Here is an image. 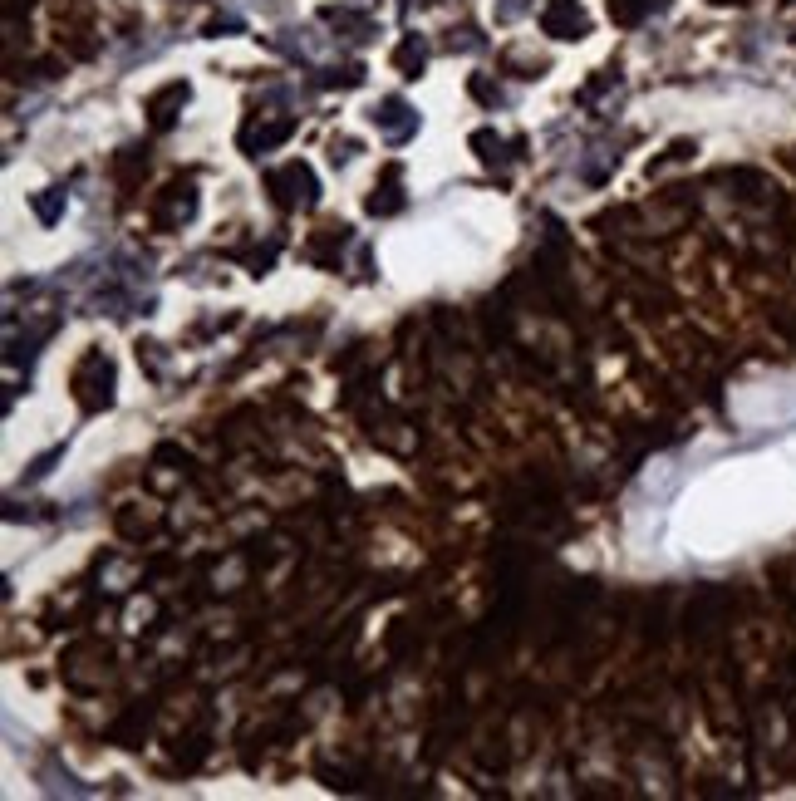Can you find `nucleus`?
Returning <instances> with one entry per match:
<instances>
[{
  "label": "nucleus",
  "mask_w": 796,
  "mask_h": 801,
  "mask_svg": "<svg viewBox=\"0 0 796 801\" xmlns=\"http://www.w3.org/2000/svg\"><path fill=\"white\" fill-rule=\"evenodd\" d=\"M59 207H64V197H40V202H35L40 222H55V217H59Z\"/></svg>",
  "instance_id": "nucleus-6"
},
{
  "label": "nucleus",
  "mask_w": 796,
  "mask_h": 801,
  "mask_svg": "<svg viewBox=\"0 0 796 801\" xmlns=\"http://www.w3.org/2000/svg\"><path fill=\"white\" fill-rule=\"evenodd\" d=\"M271 187L281 192L285 207H310V202H315V172L305 168V163H290V168H281L276 177H271Z\"/></svg>",
  "instance_id": "nucleus-2"
},
{
  "label": "nucleus",
  "mask_w": 796,
  "mask_h": 801,
  "mask_svg": "<svg viewBox=\"0 0 796 801\" xmlns=\"http://www.w3.org/2000/svg\"><path fill=\"white\" fill-rule=\"evenodd\" d=\"M585 30H590V20L580 15V5L556 0V5L546 10V35H556V40H580Z\"/></svg>",
  "instance_id": "nucleus-3"
},
{
  "label": "nucleus",
  "mask_w": 796,
  "mask_h": 801,
  "mask_svg": "<svg viewBox=\"0 0 796 801\" xmlns=\"http://www.w3.org/2000/svg\"><path fill=\"white\" fill-rule=\"evenodd\" d=\"M369 118H374V128H379L389 143H403V138H413V133H418V114H413L403 99H379Z\"/></svg>",
  "instance_id": "nucleus-1"
},
{
  "label": "nucleus",
  "mask_w": 796,
  "mask_h": 801,
  "mask_svg": "<svg viewBox=\"0 0 796 801\" xmlns=\"http://www.w3.org/2000/svg\"><path fill=\"white\" fill-rule=\"evenodd\" d=\"M281 50H290L295 59H325L330 55V40L315 30V25H300V30H285Z\"/></svg>",
  "instance_id": "nucleus-4"
},
{
  "label": "nucleus",
  "mask_w": 796,
  "mask_h": 801,
  "mask_svg": "<svg viewBox=\"0 0 796 801\" xmlns=\"http://www.w3.org/2000/svg\"><path fill=\"white\" fill-rule=\"evenodd\" d=\"M423 59H428V50H423V40H418V35H408V40H403V50H398V69H403L408 79H418Z\"/></svg>",
  "instance_id": "nucleus-5"
}]
</instances>
